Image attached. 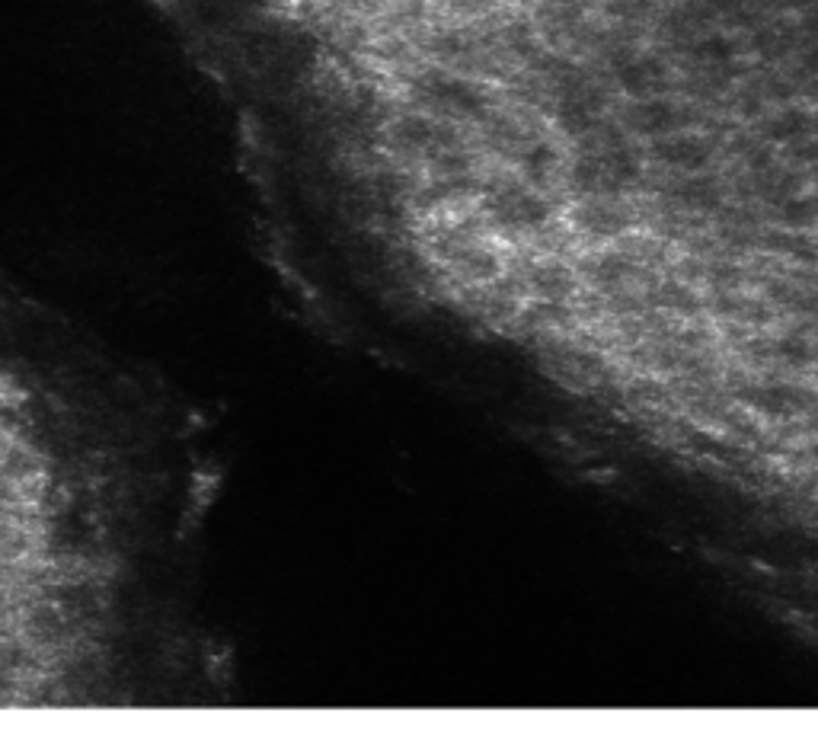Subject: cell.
Returning <instances> with one entry per match:
<instances>
[{
    "label": "cell",
    "instance_id": "6da1fadb",
    "mask_svg": "<svg viewBox=\"0 0 818 732\" xmlns=\"http://www.w3.org/2000/svg\"><path fill=\"white\" fill-rule=\"evenodd\" d=\"M803 394L793 387H780V384H771V387H758L755 394H751V403L758 406V410L771 413V416H793L803 410Z\"/></svg>",
    "mask_w": 818,
    "mask_h": 732
},
{
    "label": "cell",
    "instance_id": "7a4b0ae2",
    "mask_svg": "<svg viewBox=\"0 0 818 732\" xmlns=\"http://www.w3.org/2000/svg\"><path fill=\"white\" fill-rule=\"evenodd\" d=\"M585 231H592V234H604V237H611L617 234L620 227H624V215L611 205V202H588L582 208V221H579Z\"/></svg>",
    "mask_w": 818,
    "mask_h": 732
}]
</instances>
